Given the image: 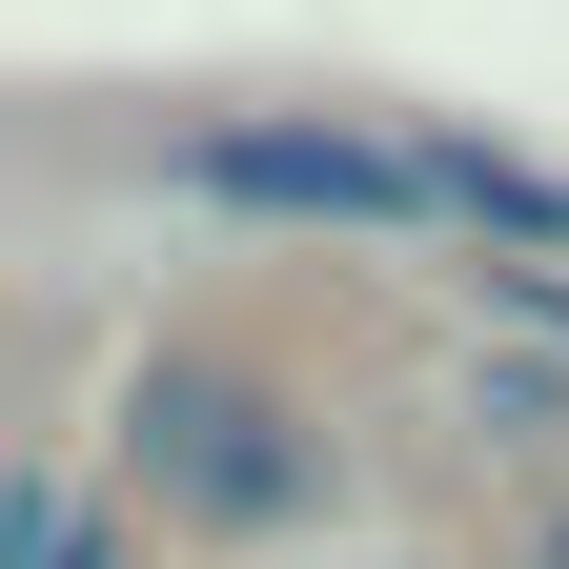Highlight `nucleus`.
Instances as JSON below:
<instances>
[{
	"label": "nucleus",
	"mask_w": 569,
	"mask_h": 569,
	"mask_svg": "<svg viewBox=\"0 0 569 569\" xmlns=\"http://www.w3.org/2000/svg\"><path fill=\"white\" fill-rule=\"evenodd\" d=\"M163 183L284 203V224H427V203H468L448 142H346V122H203V142H163Z\"/></svg>",
	"instance_id": "1"
},
{
	"label": "nucleus",
	"mask_w": 569,
	"mask_h": 569,
	"mask_svg": "<svg viewBox=\"0 0 569 569\" xmlns=\"http://www.w3.org/2000/svg\"><path fill=\"white\" fill-rule=\"evenodd\" d=\"M0 569H82V488H61V468L0 488Z\"/></svg>",
	"instance_id": "3"
},
{
	"label": "nucleus",
	"mask_w": 569,
	"mask_h": 569,
	"mask_svg": "<svg viewBox=\"0 0 569 569\" xmlns=\"http://www.w3.org/2000/svg\"><path fill=\"white\" fill-rule=\"evenodd\" d=\"M122 427H142V468H163L203 529H284V509H306V448H284L224 367H142V407H122Z\"/></svg>",
	"instance_id": "2"
}]
</instances>
